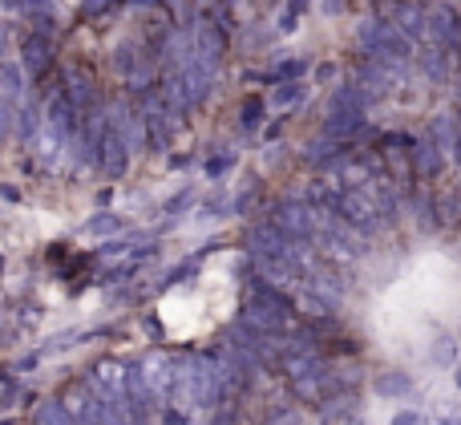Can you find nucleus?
<instances>
[{"label": "nucleus", "mask_w": 461, "mask_h": 425, "mask_svg": "<svg viewBox=\"0 0 461 425\" xmlns=\"http://www.w3.org/2000/svg\"><path fill=\"white\" fill-rule=\"evenodd\" d=\"M279 373L287 377V385L295 389V397L316 405L328 393V361L324 353H295V357H279Z\"/></svg>", "instance_id": "1"}, {"label": "nucleus", "mask_w": 461, "mask_h": 425, "mask_svg": "<svg viewBox=\"0 0 461 425\" xmlns=\"http://www.w3.org/2000/svg\"><path fill=\"white\" fill-rule=\"evenodd\" d=\"M186 381H191V405H199V410H211V405H219L223 389H219L215 353L191 357V373H186Z\"/></svg>", "instance_id": "2"}, {"label": "nucleus", "mask_w": 461, "mask_h": 425, "mask_svg": "<svg viewBox=\"0 0 461 425\" xmlns=\"http://www.w3.org/2000/svg\"><path fill=\"white\" fill-rule=\"evenodd\" d=\"M320 418H324L328 425H357L360 413H365V405H360L357 393H340V389H328L324 397L316 402Z\"/></svg>", "instance_id": "3"}, {"label": "nucleus", "mask_w": 461, "mask_h": 425, "mask_svg": "<svg viewBox=\"0 0 461 425\" xmlns=\"http://www.w3.org/2000/svg\"><path fill=\"white\" fill-rule=\"evenodd\" d=\"M373 393L384 397V402H401V397L413 393V377H409L405 369H389L373 381Z\"/></svg>", "instance_id": "4"}, {"label": "nucleus", "mask_w": 461, "mask_h": 425, "mask_svg": "<svg viewBox=\"0 0 461 425\" xmlns=\"http://www.w3.org/2000/svg\"><path fill=\"white\" fill-rule=\"evenodd\" d=\"M21 53H24V69L29 73H45L49 65H53V45H49L45 37H29Z\"/></svg>", "instance_id": "5"}, {"label": "nucleus", "mask_w": 461, "mask_h": 425, "mask_svg": "<svg viewBox=\"0 0 461 425\" xmlns=\"http://www.w3.org/2000/svg\"><path fill=\"white\" fill-rule=\"evenodd\" d=\"M32 425H77V421L65 410V402H41L37 413H32Z\"/></svg>", "instance_id": "6"}, {"label": "nucleus", "mask_w": 461, "mask_h": 425, "mask_svg": "<svg viewBox=\"0 0 461 425\" xmlns=\"http://www.w3.org/2000/svg\"><path fill=\"white\" fill-rule=\"evenodd\" d=\"M429 357H433V361H438V369H446V365H454V361H457V345H454V337H449V332H438V340H433Z\"/></svg>", "instance_id": "7"}, {"label": "nucleus", "mask_w": 461, "mask_h": 425, "mask_svg": "<svg viewBox=\"0 0 461 425\" xmlns=\"http://www.w3.org/2000/svg\"><path fill=\"white\" fill-rule=\"evenodd\" d=\"M207 425H239V413H235V405H230V402H219Z\"/></svg>", "instance_id": "8"}, {"label": "nucleus", "mask_w": 461, "mask_h": 425, "mask_svg": "<svg viewBox=\"0 0 461 425\" xmlns=\"http://www.w3.org/2000/svg\"><path fill=\"white\" fill-rule=\"evenodd\" d=\"M389 425H429V421H425V413H421V410H397Z\"/></svg>", "instance_id": "9"}, {"label": "nucleus", "mask_w": 461, "mask_h": 425, "mask_svg": "<svg viewBox=\"0 0 461 425\" xmlns=\"http://www.w3.org/2000/svg\"><path fill=\"white\" fill-rule=\"evenodd\" d=\"M438 425H461V418H454V413H449V418H438Z\"/></svg>", "instance_id": "10"}, {"label": "nucleus", "mask_w": 461, "mask_h": 425, "mask_svg": "<svg viewBox=\"0 0 461 425\" xmlns=\"http://www.w3.org/2000/svg\"><path fill=\"white\" fill-rule=\"evenodd\" d=\"M457 365V369H454V381H457V389H461V361H454Z\"/></svg>", "instance_id": "11"}]
</instances>
